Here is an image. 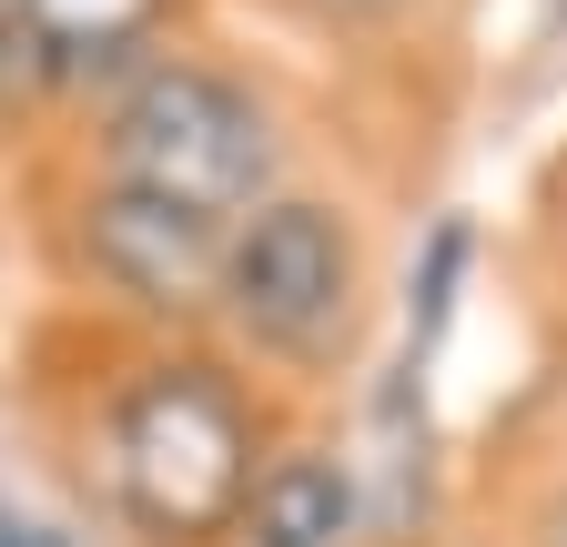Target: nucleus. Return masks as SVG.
<instances>
[{"instance_id": "obj_5", "label": "nucleus", "mask_w": 567, "mask_h": 547, "mask_svg": "<svg viewBox=\"0 0 567 547\" xmlns=\"http://www.w3.org/2000/svg\"><path fill=\"white\" fill-rule=\"evenodd\" d=\"M244 527H254V547H334L354 527V476L334 456H284L254 476Z\"/></svg>"}, {"instance_id": "obj_4", "label": "nucleus", "mask_w": 567, "mask_h": 547, "mask_svg": "<svg viewBox=\"0 0 567 547\" xmlns=\"http://www.w3.org/2000/svg\"><path fill=\"white\" fill-rule=\"evenodd\" d=\"M92 264L112 274L132 305H203V285L234 264V244H224V224L183 214V203L112 183L92 203Z\"/></svg>"}, {"instance_id": "obj_2", "label": "nucleus", "mask_w": 567, "mask_h": 547, "mask_svg": "<svg viewBox=\"0 0 567 547\" xmlns=\"http://www.w3.org/2000/svg\"><path fill=\"white\" fill-rule=\"evenodd\" d=\"M264 112L224 82V72H193V61H173V72H142L112 112V183L132 193H163L183 203V214L224 224L244 214V203L264 193Z\"/></svg>"}, {"instance_id": "obj_7", "label": "nucleus", "mask_w": 567, "mask_h": 547, "mask_svg": "<svg viewBox=\"0 0 567 547\" xmlns=\"http://www.w3.org/2000/svg\"><path fill=\"white\" fill-rule=\"evenodd\" d=\"M21 72H31V11H21V0H0V102H11Z\"/></svg>"}, {"instance_id": "obj_3", "label": "nucleus", "mask_w": 567, "mask_h": 547, "mask_svg": "<svg viewBox=\"0 0 567 547\" xmlns=\"http://www.w3.org/2000/svg\"><path fill=\"white\" fill-rule=\"evenodd\" d=\"M224 295L274 355H324L354 295L344 224L324 203H254V224L234 234V264H224Z\"/></svg>"}, {"instance_id": "obj_6", "label": "nucleus", "mask_w": 567, "mask_h": 547, "mask_svg": "<svg viewBox=\"0 0 567 547\" xmlns=\"http://www.w3.org/2000/svg\"><path fill=\"white\" fill-rule=\"evenodd\" d=\"M21 11H31V51L51 72H102L163 21V0H21Z\"/></svg>"}, {"instance_id": "obj_1", "label": "nucleus", "mask_w": 567, "mask_h": 547, "mask_svg": "<svg viewBox=\"0 0 567 547\" xmlns=\"http://www.w3.org/2000/svg\"><path fill=\"white\" fill-rule=\"evenodd\" d=\"M112 476L142 537L193 547L254 507V426L213 365H153L112 416Z\"/></svg>"}, {"instance_id": "obj_9", "label": "nucleus", "mask_w": 567, "mask_h": 547, "mask_svg": "<svg viewBox=\"0 0 567 547\" xmlns=\"http://www.w3.org/2000/svg\"><path fill=\"white\" fill-rule=\"evenodd\" d=\"M344 11H385V0H344Z\"/></svg>"}, {"instance_id": "obj_8", "label": "nucleus", "mask_w": 567, "mask_h": 547, "mask_svg": "<svg viewBox=\"0 0 567 547\" xmlns=\"http://www.w3.org/2000/svg\"><path fill=\"white\" fill-rule=\"evenodd\" d=\"M0 547H71L51 517H31V507H11V497H0Z\"/></svg>"}]
</instances>
